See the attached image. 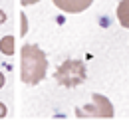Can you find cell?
Segmentation results:
<instances>
[{"mask_svg":"<svg viewBox=\"0 0 129 125\" xmlns=\"http://www.w3.org/2000/svg\"><path fill=\"white\" fill-rule=\"evenodd\" d=\"M48 56L42 48L34 44H24L20 52V78L28 85H36L46 78Z\"/></svg>","mask_w":129,"mask_h":125,"instance_id":"cell-1","label":"cell"},{"mask_svg":"<svg viewBox=\"0 0 129 125\" xmlns=\"http://www.w3.org/2000/svg\"><path fill=\"white\" fill-rule=\"evenodd\" d=\"M54 78L64 87H76L85 81V64L80 60H68L56 70Z\"/></svg>","mask_w":129,"mask_h":125,"instance_id":"cell-2","label":"cell"},{"mask_svg":"<svg viewBox=\"0 0 129 125\" xmlns=\"http://www.w3.org/2000/svg\"><path fill=\"white\" fill-rule=\"evenodd\" d=\"M78 117H113V105L111 101L101 93L91 95V103L76 109Z\"/></svg>","mask_w":129,"mask_h":125,"instance_id":"cell-3","label":"cell"},{"mask_svg":"<svg viewBox=\"0 0 129 125\" xmlns=\"http://www.w3.org/2000/svg\"><path fill=\"white\" fill-rule=\"evenodd\" d=\"M54 4L64 12L78 14V12H83L85 8L91 6V0H54Z\"/></svg>","mask_w":129,"mask_h":125,"instance_id":"cell-4","label":"cell"},{"mask_svg":"<svg viewBox=\"0 0 129 125\" xmlns=\"http://www.w3.org/2000/svg\"><path fill=\"white\" fill-rule=\"evenodd\" d=\"M117 18L123 28H129V0H121L117 6Z\"/></svg>","mask_w":129,"mask_h":125,"instance_id":"cell-5","label":"cell"},{"mask_svg":"<svg viewBox=\"0 0 129 125\" xmlns=\"http://www.w3.org/2000/svg\"><path fill=\"white\" fill-rule=\"evenodd\" d=\"M0 52L6 54V56H12L14 54V36H4L0 40Z\"/></svg>","mask_w":129,"mask_h":125,"instance_id":"cell-6","label":"cell"},{"mask_svg":"<svg viewBox=\"0 0 129 125\" xmlns=\"http://www.w3.org/2000/svg\"><path fill=\"white\" fill-rule=\"evenodd\" d=\"M20 16H22V32H20V34L26 36V34H28V20H26V14H20Z\"/></svg>","mask_w":129,"mask_h":125,"instance_id":"cell-7","label":"cell"},{"mask_svg":"<svg viewBox=\"0 0 129 125\" xmlns=\"http://www.w3.org/2000/svg\"><path fill=\"white\" fill-rule=\"evenodd\" d=\"M22 2V6H32V4H36L38 0H20Z\"/></svg>","mask_w":129,"mask_h":125,"instance_id":"cell-8","label":"cell"},{"mask_svg":"<svg viewBox=\"0 0 129 125\" xmlns=\"http://www.w3.org/2000/svg\"><path fill=\"white\" fill-rule=\"evenodd\" d=\"M0 117H6V105L0 103Z\"/></svg>","mask_w":129,"mask_h":125,"instance_id":"cell-9","label":"cell"},{"mask_svg":"<svg viewBox=\"0 0 129 125\" xmlns=\"http://www.w3.org/2000/svg\"><path fill=\"white\" fill-rule=\"evenodd\" d=\"M4 22H6V14L0 10V24H4Z\"/></svg>","mask_w":129,"mask_h":125,"instance_id":"cell-10","label":"cell"},{"mask_svg":"<svg viewBox=\"0 0 129 125\" xmlns=\"http://www.w3.org/2000/svg\"><path fill=\"white\" fill-rule=\"evenodd\" d=\"M2 85H4V74L0 72V87H2Z\"/></svg>","mask_w":129,"mask_h":125,"instance_id":"cell-11","label":"cell"}]
</instances>
